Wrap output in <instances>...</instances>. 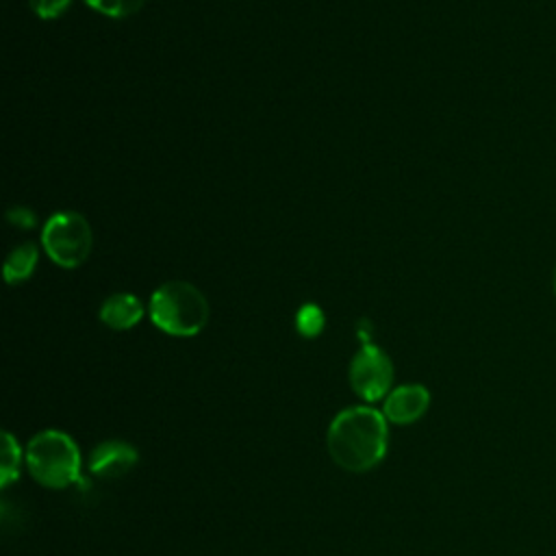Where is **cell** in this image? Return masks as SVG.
I'll use <instances>...</instances> for the list:
<instances>
[{
    "mask_svg": "<svg viewBox=\"0 0 556 556\" xmlns=\"http://www.w3.org/2000/svg\"><path fill=\"white\" fill-rule=\"evenodd\" d=\"M4 452H2V469H0V480L2 486H7L13 478H17V467H20V445L13 439L11 432L2 434Z\"/></svg>",
    "mask_w": 556,
    "mask_h": 556,
    "instance_id": "cell-12",
    "label": "cell"
},
{
    "mask_svg": "<svg viewBox=\"0 0 556 556\" xmlns=\"http://www.w3.org/2000/svg\"><path fill=\"white\" fill-rule=\"evenodd\" d=\"M93 11L106 17H128L137 13L146 0H85Z\"/></svg>",
    "mask_w": 556,
    "mask_h": 556,
    "instance_id": "cell-11",
    "label": "cell"
},
{
    "mask_svg": "<svg viewBox=\"0 0 556 556\" xmlns=\"http://www.w3.org/2000/svg\"><path fill=\"white\" fill-rule=\"evenodd\" d=\"M393 365L387 352L374 343H365L350 363V384L356 395L376 402L391 389Z\"/></svg>",
    "mask_w": 556,
    "mask_h": 556,
    "instance_id": "cell-5",
    "label": "cell"
},
{
    "mask_svg": "<svg viewBox=\"0 0 556 556\" xmlns=\"http://www.w3.org/2000/svg\"><path fill=\"white\" fill-rule=\"evenodd\" d=\"M143 317V304L132 293H113L100 306V319L113 330H128Z\"/></svg>",
    "mask_w": 556,
    "mask_h": 556,
    "instance_id": "cell-8",
    "label": "cell"
},
{
    "mask_svg": "<svg viewBox=\"0 0 556 556\" xmlns=\"http://www.w3.org/2000/svg\"><path fill=\"white\" fill-rule=\"evenodd\" d=\"M139 460L137 450L126 441H104L93 447L89 469L98 478H119Z\"/></svg>",
    "mask_w": 556,
    "mask_h": 556,
    "instance_id": "cell-6",
    "label": "cell"
},
{
    "mask_svg": "<svg viewBox=\"0 0 556 556\" xmlns=\"http://www.w3.org/2000/svg\"><path fill=\"white\" fill-rule=\"evenodd\" d=\"M324 324H326V317H324V311L313 304V302H306L304 306L298 308L295 313V328L302 337L306 339H313L317 337L321 330H324Z\"/></svg>",
    "mask_w": 556,
    "mask_h": 556,
    "instance_id": "cell-10",
    "label": "cell"
},
{
    "mask_svg": "<svg viewBox=\"0 0 556 556\" xmlns=\"http://www.w3.org/2000/svg\"><path fill=\"white\" fill-rule=\"evenodd\" d=\"M7 219L17 226V228H33L35 226V213L24 208V206H13L9 213H7Z\"/></svg>",
    "mask_w": 556,
    "mask_h": 556,
    "instance_id": "cell-14",
    "label": "cell"
},
{
    "mask_svg": "<svg viewBox=\"0 0 556 556\" xmlns=\"http://www.w3.org/2000/svg\"><path fill=\"white\" fill-rule=\"evenodd\" d=\"M91 226L76 211H59L43 224L41 245L59 267L74 269L83 265L91 252Z\"/></svg>",
    "mask_w": 556,
    "mask_h": 556,
    "instance_id": "cell-4",
    "label": "cell"
},
{
    "mask_svg": "<svg viewBox=\"0 0 556 556\" xmlns=\"http://www.w3.org/2000/svg\"><path fill=\"white\" fill-rule=\"evenodd\" d=\"M152 324L172 337H193L208 321L204 293L187 280L163 282L148 304Z\"/></svg>",
    "mask_w": 556,
    "mask_h": 556,
    "instance_id": "cell-2",
    "label": "cell"
},
{
    "mask_svg": "<svg viewBox=\"0 0 556 556\" xmlns=\"http://www.w3.org/2000/svg\"><path fill=\"white\" fill-rule=\"evenodd\" d=\"M30 476L50 489H65L80 476V452L74 439L61 430H43L26 447Z\"/></svg>",
    "mask_w": 556,
    "mask_h": 556,
    "instance_id": "cell-3",
    "label": "cell"
},
{
    "mask_svg": "<svg viewBox=\"0 0 556 556\" xmlns=\"http://www.w3.org/2000/svg\"><path fill=\"white\" fill-rule=\"evenodd\" d=\"M72 0H30L33 11L43 20H54L70 7Z\"/></svg>",
    "mask_w": 556,
    "mask_h": 556,
    "instance_id": "cell-13",
    "label": "cell"
},
{
    "mask_svg": "<svg viewBox=\"0 0 556 556\" xmlns=\"http://www.w3.org/2000/svg\"><path fill=\"white\" fill-rule=\"evenodd\" d=\"M387 417L371 406L341 410L328 428V452L345 471H369L387 454Z\"/></svg>",
    "mask_w": 556,
    "mask_h": 556,
    "instance_id": "cell-1",
    "label": "cell"
},
{
    "mask_svg": "<svg viewBox=\"0 0 556 556\" xmlns=\"http://www.w3.org/2000/svg\"><path fill=\"white\" fill-rule=\"evenodd\" d=\"M552 289H554V295H556V267H554V274H552Z\"/></svg>",
    "mask_w": 556,
    "mask_h": 556,
    "instance_id": "cell-15",
    "label": "cell"
},
{
    "mask_svg": "<svg viewBox=\"0 0 556 556\" xmlns=\"http://www.w3.org/2000/svg\"><path fill=\"white\" fill-rule=\"evenodd\" d=\"M430 404V393L424 384H402L384 397V417L393 424L417 421Z\"/></svg>",
    "mask_w": 556,
    "mask_h": 556,
    "instance_id": "cell-7",
    "label": "cell"
},
{
    "mask_svg": "<svg viewBox=\"0 0 556 556\" xmlns=\"http://www.w3.org/2000/svg\"><path fill=\"white\" fill-rule=\"evenodd\" d=\"M39 258V248L35 243H20L17 248H13L4 261V280L9 285L22 282L26 280L37 265Z\"/></svg>",
    "mask_w": 556,
    "mask_h": 556,
    "instance_id": "cell-9",
    "label": "cell"
}]
</instances>
